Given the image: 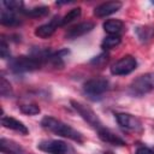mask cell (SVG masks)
Wrapping results in <instances>:
<instances>
[{
  "label": "cell",
  "instance_id": "obj_16",
  "mask_svg": "<svg viewBox=\"0 0 154 154\" xmlns=\"http://www.w3.org/2000/svg\"><path fill=\"white\" fill-rule=\"evenodd\" d=\"M135 34L142 43H147L154 37V26H152V25L137 26L135 29Z\"/></svg>",
  "mask_w": 154,
  "mask_h": 154
},
{
  "label": "cell",
  "instance_id": "obj_27",
  "mask_svg": "<svg viewBox=\"0 0 154 154\" xmlns=\"http://www.w3.org/2000/svg\"><path fill=\"white\" fill-rule=\"evenodd\" d=\"M105 154H111V153H105Z\"/></svg>",
  "mask_w": 154,
  "mask_h": 154
},
{
  "label": "cell",
  "instance_id": "obj_24",
  "mask_svg": "<svg viewBox=\"0 0 154 154\" xmlns=\"http://www.w3.org/2000/svg\"><path fill=\"white\" fill-rule=\"evenodd\" d=\"M0 55L2 59H6L7 57H10V49H8V45L6 43L5 38L1 40V43H0Z\"/></svg>",
  "mask_w": 154,
  "mask_h": 154
},
{
  "label": "cell",
  "instance_id": "obj_13",
  "mask_svg": "<svg viewBox=\"0 0 154 154\" xmlns=\"http://www.w3.org/2000/svg\"><path fill=\"white\" fill-rule=\"evenodd\" d=\"M1 124H2L4 128L10 129V130H13V131H17V132H19L22 135H28L29 134L28 128L22 122H19L18 119H16L13 117L4 116L2 119H1Z\"/></svg>",
  "mask_w": 154,
  "mask_h": 154
},
{
  "label": "cell",
  "instance_id": "obj_4",
  "mask_svg": "<svg viewBox=\"0 0 154 154\" xmlns=\"http://www.w3.org/2000/svg\"><path fill=\"white\" fill-rule=\"evenodd\" d=\"M109 89V81L105 77H94L83 84V93L89 97H99Z\"/></svg>",
  "mask_w": 154,
  "mask_h": 154
},
{
  "label": "cell",
  "instance_id": "obj_2",
  "mask_svg": "<svg viewBox=\"0 0 154 154\" xmlns=\"http://www.w3.org/2000/svg\"><path fill=\"white\" fill-rule=\"evenodd\" d=\"M45 64V59L37 54L34 55H20L11 60L10 67L16 73H24L38 70Z\"/></svg>",
  "mask_w": 154,
  "mask_h": 154
},
{
  "label": "cell",
  "instance_id": "obj_17",
  "mask_svg": "<svg viewBox=\"0 0 154 154\" xmlns=\"http://www.w3.org/2000/svg\"><path fill=\"white\" fill-rule=\"evenodd\" d=\"M102 26L108 35H119L124 28V23L120 19H108L102 24Z\"/></svg>",
  "mask_w": 154,
  "mask_h": 154
},
{
  "label": "cell",
  "instance_id": "obj_3",
  "mask_svg": "<svg viewBox=\"0 0 154 154\" xmlns=\"http://www.w3.org/2000/svg\"><path fill=\"white\" fill-rule=\"evenodd\" d=\"M154 90V72H147L135 78L129 88L130 94L142 96Z\"/></svg>",
  "mask_w": 154,
  "mask_h": 154
},
{
  "label": "cell",
  "instance_id": "obj_11",
  "mask_svg": "<svg viewBox=\"0 0 154 154\" xmlns=\"http://www.w3.org/2000/svg\"><path fill=\"white\" fill-rule=\"evenodd\" d=\"M123 6V4L120 1H107V2H102L99 6H96L94 8V16L102 18V17H107L109 14L116 13L117 11L120 10V7Z\"/></svg>",
  "mask_w": 154,
  "mask_h": 154
},
{
  "label": "cell",
  "instance_id": "obj_28",
  "mask_svg": "<svg viewBox=\"0 0 154 154\" xmlns=\"http://www.w3.org/2000/svg\"><path fill=\"white\" fill-rule=\"evenodd\" d=\"M153 5H154V1H153Z\"/></svg>",
  "mask_w": 154,
  "mask_h": 154
},
{
  "label": "cell",
  "instance_id": "obj_23",
  "mask_svg": "<svg viewBox=\"0 0 154 154\" xmlns=\"http://www.w3.org/2000/svg\"><path fill=\"white\" fill-rule=\"evenodd\" d=\"M0 93L4 97H8L12 95V88L10 82L6 81L5 77H1V82H0Z\"/></svg>",
  "mask_w": 154,
  "mask_h": 154
},
{
  "label": "cell",
  "instance_id": "obj_18",
  "mask_svg": "<svg viewBox=\"0 0 154 154\" xmlns=\"http://www.w3.org/2000/svg\"><path fill=\"white\" fill-rule=\"evenodd\" d=\"M22 13H24L26 17H30V18H41L49 13V8L47 6H36L29 10H23Z\"/></svg>",
  "mask_w": 154,
  "mask_h": 154
},
{
  "label": "cell",
  "instance_id": "obj_22",
  "mask_svg": "<svg viewBox=\"0 0 154 154\" xmlns=\"http://www.w3.org/2000/svg\"><path fill=\"white\" fill-rule=\"evenodd\" d=\"M2 5L6 7V10H10V11H14V12H17V11H23L22 10V7H23V2L22 1H18V0H5V1H2Z\"/></svg>",
  "mask_w": 154,
  "mask_h": 154
},
{
  "label": "cell",
  "instance_id": "obj_15",
  "mask_svg": "<svg viewBox=\"0 0 154 154\" xmlns=\"http://www.w3.org/2000/svg\"><path fill=\"white\" fill-rule=\"evenodd\" d=\"M0 22L5 26H16V25H19L20 24V19L16 14V12L14 11H10V10H6V8L1 11Z\"/></svg>",
  "mask_w": 154,
  "mask_h": 154
},
{
  "label": "cell",
  "instance_id": "obj_10",
  "mask_svg": "<svg viewBox=\"0 0 154 154\" xmlns=\"http://www.w3.org/2000/svg\"><path fill=\"white\" fill-rule=\"evenodd\" d=\"M94 23L91 22H82V23H78L71 28L67 29V31L65 32V37L69 38V40H75V38H78L88 32H90L93 29H94Z\"/></svg>",
  "mask_w": 154,
  "mask_h": 154
},
{
  "label": "cell",
  "instance_id": "obj_1",
  "mask_svg": "<svg viewBox=\"0 0 154 154\" xmlns=\"http://www.w3.org/2000/svg\"><path fill=\"white\" fill-rule=\"evenodd\" d=\"M41 125L47 131H49L54 135H58L60 137L72 140L77 143L84 142V137L79 131H77L76 129H73L69 124H66V123H64L60 119H57L54 117H51V116L43 117L41 120Z\"/></svg>",
  "mask_w": 154,
  "mask_h": 154
},
{
  "label": "cell",
  "instance_id": "obj_12",
  "mask_svg": "<svg viewBox=\"0 0 154 154\" xmlns=\"http://www.w3.org/2000/svg\"><path fill=\"white\" fill-rule=\"evenodd\" d=\"M97 135H99L100 140L103 141L105 143H108V144H112V146H118V147H122V146L126 144V142L119 135H117L112 130L107 129L106 126H102L101 129H99Z\"/></svg>",
  "mask_w": 154,
  "mask_h": 154
},
{
  "label": "cell",
  "instance_id": "obj_14",
  "mask_svg": "<svg viewBox=\"0 0 154 154\" xmlns=\"http://www.w3.org/2000/svg\"><path fill=\"white\" fill-rule=\"evenodd\" d=\"M0 146H1V152L4 154H28L18 143L6 138H1Z\"/></svg>",
  "mask_w": 154,
  "mask_h": 154
},
{
  "label": "cell",
  "instance_id": "obj_19",
  "mask_svg": "<svg viewBox=\"0 0 154 154\" xmlns=\"http://www.w3.org/2000/svg\"><path fill=\"white\" fill-rule=\"evenodd\" d=\"M122 42V38L119 35H108L106 36L101 42V48L103 51H109L112 48H116Z\"/></svg>",
  "mask_w": 154,
  "mask_h": 154
},
{
  "label": "cell",
  "instance_id": "obj_5",
  "mask_svg": "<svg viewBox=\"0 0 154 154\" xmlns=\"http://www.w3.org/2000/svg\"><path fill=\"white\" fill-rule=\"evenodd\" d=\"M70 102H71V106L73 107V109H75L91 128H94L96 131L103 126V124L101 123V120H100V118L97 117V114H96L90 107H88V106H85L84 103H82V102H79V101H76V100H71Z\"/></svg>",
  "mask_w": 154,
  "mask_h": 154
},
{
  "label": "cell",
  "instance_id": "obj_8",
  "mask_svg": "<svg viewBox=\"0 0 154 154\" xmlns=\"http://www.w3.org/2000/svg\"><path fill=\"white\" fill-rule=\"evenodd\" d=\"M116 119H117L118 124L126 131H132V132H142L143 131L142 122L137 117H135L130 113H117Z\"/></svg>",
  "mask_w": 154,
  "mask_h": 154
},
{
  "label": "cell",
  "instance_id": "obj_20",
  "mask_svg": "<svg viewBox=\"0 0 154 154\" xmlns=\"http://www.w3.org/2000/svg\"><path fill=\"white\" fill-rule=\"evenodd\" d=\"M81 13H82L81 7H75V8L70 10V11H69L64 17H61V19H60V26L66 25V24H69V23L73 22L75 19H77V18L81 16Z\"/></svg>",
  "mask_w": 154,
  "mask_h": 154
},
{
  "label": "cell",
  "instance_id": "obj_9",
  "mask_svg": "<svg viewBox=\"0 0 154 154\" xmlns=\"http://www.w3.org/2000/svg\"><path fill=\"white\" fill-rule=\"evenodd\" d=\"M60 19H61V17L55 16L48 23L37 26L35 29V35L37 37H40V38H48V37H51L55 32L58 26H60Z\"/></svg>",
  "mask_w": 154,
  "mask_h": 154
},
{
  "label": "cell",
  "instance_id": "obj_6",
  "mask_svg": "<svg viewBox=\"0 0 154 154\" xmlns=\"http://www.w3.org/2000/svg\"><path fill=\"white\" fill-rule=\"evenodd\" d=\"M37 148L47 154H70L71 147L61 140H43L37 143Z\"/></svg>",
  "mask_w": 154,
  "mask_h": 154
},
{
  "label": "cell",
  "instance_id": "obj_21",
  "mask_svg": "<svg viewBox=\"0 0 154 154\" xmlns=\"http://www.w3.org/2000/svg\"><path fill=\"white\" fill-rule=\"evenodd\" d=\"M19 109L22 113L28 114V116H35L40 113V107L36 103H26V105H20Z\"/></svg>",
  "mask_w": 154,
  "mask_h": 154
},
{
  "label": "cell",
  "instance_id": "obj_7",
  "mask_svg": "<svg viewBox=\"0 0 154 154\" xmlns=\"http://www.w3.org/2000/svg\"><path fill=\"white\" fill-rule=\"evenodd\" d=\"M137 67V60L132 55H124L111 66V73L114 76H125L135 71Z\"/></svg>",
  "mask_w": 154,
  "mask_h": 154
},
{
  "label": "cell",
  "instance_id": "obj_25",
  "mask_svg": "<svg viewBox=\"0 0 154 154\" xmlns=\"http://www.w3.org/2000/svg\"><path fill=\"white\" fill-rule=\"evenodd\" d=\"M107 60H108V55L103 53V54H100L99 57H95V59L91 63L95 65H105L107 63Z\"/></svg>",
  "mask_w": 154,
  "mask_h": 154
},
{
  "label": "cell",
  "instance_id": "obj_26",
  "mask_svg": "<svg viewBox=\"0 0 154 154\" xmlns=\"http://www.w3.org/2000/svg\"><path fill=\"white\" fill-rule=\"evenodd\" d=\"M135 154H154V150H152L148 147H138Z\"/></svg>",
  "mask_w": 154,
  "mask_h": 154
}]
</instances>
